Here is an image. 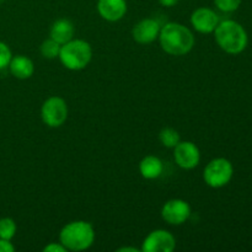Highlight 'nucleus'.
<instances>
[{
  "label": "nucleus",
  "instance_id": "nucleus-16",
  "mask_svg": "<svg viewBox=\"0 0 252 252\" xmlns=\"http://www.w3.org/2000/svg\"><path fill=\"white\" fill-rule=\"evenodd\" d=\"M159 139H160V143H161L164 147L172 148V149H174V148L181 142V138H180L179 132L171 127L162 128L159 133Z\"/></svg>",
  "mask_w": 252,
  "mask_h": 252
},
{
  "label": "nucleus",
  "instance_id": "nucleus-7",
  "mask_svg": "<svg viewBox=\"0 0 252 252\" xmlns=\"http://www.w3.org/2000/svg\"><path fill=\"white\" fill-rule=\"evenodd\" d=\"M176 248V239L170 231L157 229L147 235L142 244V252H172Z\"/></svg>",
  "mask_w": 252,
  "mask_h": 252
},
{
  "label": "nucleus",
  "instance_id": "nucleus-8",
  "mask_svg": "<svg viewBox=\"0 0 252 252\" xmlns=\"http://www.w3.org/2000/svg\"><path fill=\"white\" fill-rule=\"evenodd\" d=\"M191 206L184 199H170L162 206L161 218L170 225H182L191 217Z\"/></svg>",
  "mask_w": 252,
  "mask_h": 252
},
{
  "label": "nucleus",
  "instance_id": "nucleus-24",
  "mask_svg": "<svg viewBox=\"0 0 252 252\" xmlns=\"http://www.w3.org/2000/svg\"><path fill=\"white\" fill-rule=\"evenodd\" d=\"M139 251H142L140 250V249H137V248H121V249H118L117 250V252H139Z\"/></svg>",
  "mask_w": 252,
  "mask_h": 252
},
{
  "label": "nucleus",
  "instance_id": "nucleus-4",
  "mask_svg": "<svg viewBox=\"0 0 252 252\" xmlns=\"http://www.w3.org/2000/svg\"><path fill=\"white\" fill-rule=\"evenodd\" d=\"M58 58L64 68L74 71L83 70L91 62L93 48L89 42L73 38L66 43L62 44Z\"/></svg>",
  "mask_w": 252,
  "mask_h": 252
},
{
  "label": "nucleus",
  "instance_id": "nucleus-20",
  "mask_svg": "<svg viewBox=\"0 0 252 252\" xmlns=\"http://www.w3.org/2000/svg\"><path fill=\"white\" fill-rule=\"evenodd\" d=\"M11 58V49L9 48V46L6 43L0 41V70L9 66Z\"/></svg>",
  "mask_w": 252,
  "mask_h": 252
},
{
  "label": "nucleus",
  "instance_id": "nucleus-21",
  "mask_svg": "<svg viewBox=\"0 0 252 252\" xmlns=\"http://www.w3.org/2000/svg\"><path fill=\"white\" fill-rule=\"evenodd\" d=\"M65 248L61 243H51L43 248V252H66Z\"/></svg>",
  "mask_w": 252,
  "mask_h": 252
},
{
  "label": "nucleus",
  "instance_id": "nucleus-6",
  "mask_svg": "<svg viewBox=\"0 0 252 252\" xmlns=\"http://www.w3.org/2000/svg\"><path fill=\"white\" fill-rule=\"evenodd\" d=\"M41 118L48 127L58 128L64 125L68 118V105L59 96H51L41 107Z\"/></svg>",
  "mask_w": 252,
  "mask_h": 252
},
{
  "label": "nucleus",
  "instance_id": "nucleus-17",
  "mask_svg": "<svg viewBox=\"0 0 252 252\" xmlns=\"http://www.w3.org/2000/svg\"><path fill=\"white\" fill-rule=\"evenodd\" d=\"M39 51L43 58L46 59H56L58 58L59 51H61V44L57 43L54 39H52L49 37L48 39H44L42 42L41 47H39Z\"/></svg>",
  "mask_w": 252,
  "mask_h": 252
},
{
  "label": "nucleus",
  "instance_id": "nucleus-2",
  "mask_svg": "<svg viewBox=\"0 0 252 252\" xmlns=\"http://www.w3.org/2000/svg\"><path fill=\"white\" fill-rule=\"evenodd\" d=\"M95 241V229L89 221L74 220L65 224L59 233V243L68 251H85Z\"/></svg>",
  "mask_w": 252,
  "mask_h": 252
},
{
  "label": "nucleus",
  "instance_id": "nucleus-14",
  "mask_svg": "<svg viewBox=\"0 0 252 252\" xmlns=\"http://www.w3.org/2000/svg\"><path fill=\"white\" fill-rule=\"evenodd\" d=\"M10 73L17 79H29L34 73V64L29 57L26 56H16L12 57L9 64Z\"/></svg>",
  "mask_w": 252,
  "mask_h": 252
},
{
  "label": "nucleus",
  "instance_id": "nucleus-18",
  "mask_svg": "<svg viewBox=\"0 0 252 252\" xmlns=\"http://www.w3.org/2000/svg\"><path fill=\"white\" fill-rule=\"evenodd\" d=\"M17 230L16 223L11 218H1L0 219V239L5 240H11L15 236Z\"/></svg>",
  "mask_w": 252,
  "mask_h": 252
},
{
  "label": "nucleus",
  "instance_id": "nucleus-1",
  "mask_svg": "<svg viewBox=\"0 0 252 252\" xmlns=\"http://www.w3.org/2000/svg\"><path fill=\"white\" fill-rule=\"evenodd\" d=\"M159 42L162 51L170 56H185L193 49L196 39L189 27L179 22H167L160 29Z\"/></svg>",
  "mask_w": 252,
  "mask_h": 252
},
{
  "label": "nucleus",
  "instance_id": "nucleus-13",
  "mask_svg": "<svg viewBox=\"0 0 252 252\" xmlns=\"http://www.w3.org/2000/svg\"><path fill=\"white\" fill-rule=\"evenodd\" d=\"M74 34H75V27L68 19H58L54 21L49 32V37L61 46L73 39Z\"/></svg>",
  "mask_w": 252,
  "mask_h": 252
},
{
  "label": "nucleus",
  "instance_id": "nucleus-9",
  "mask_svg": "<svg viewBox=\"0 0 252 252\" xmlns=\"http://www.w3.org/2000/svg\"><path fill=\"white\" fill-rule=\"evenodd\" d=\"M174 159L181 169L191 170L199 164L201 153L194 143L185 140L174 148Z\"/></svg>",
  "mask_w": 252,
  "mask_h": 252
},
{
  "label": "nucleus",
  "instance_id": "nucleus-19",
  "mask_svg": "<svg viewBox=\"0 0 252 252\" xmlns=\"http://www.w3.org/2000/svg\"><path fill=\"white\" fill-rule=\"evenodd\" d=\"M243 0H214V4L220 11L233 12L239 9Z\"/></svg>",
  "mask_w": 252,
  "mask_h": 252
},
{
  "label": "nucleus",
  "instance_id": "nucleus-12",
  "mask_svg": "<svg viewBox=\"0 0 252 252\" xmlns=\"http://www.w3.org/2000/svg\"><path fill=\"white\" fill-rule=\"evenodd\" d=\"M97 11L106 21H120L127 12V1L126 0H98Z\"/></svg>",
  "mask_w": 252,
  "mask_h": 252
},
{
  "label": "nucleus",
  "instance_id": "nucleus-11",
  "mask_svg": "<svg viewBox=\"0 0 252 252\" xmlns=\"http://www.w3.org/2000/svg\"><path fill=\"white\" fill-rule=\"evenodd\" d=\"M160 29L161 26L155 19L140 20L132 30L133 39L140 44L153 43L159 37Z\"/></svg>",
  "mask_w": 252,
  "mask_h": 252
},
{
  "label": "nucleus",
  "instance_id": "nucleus-15",
  "mask_svg": "<svg viewBox=\"0 0 252 252\" xmlns=\"http://www.w3.org/2000/svg\"><path fill=\"white\" fill-rule=\"evenodd\" d=\"M164 164L155 155H148L139 162V172L145 180H155L161 176Z\"/></svg>",
  "mask_w": 252,
  "mask_h": 252
},
{
  "label": "nucleus",
  "instance_id": "nucleus-10",
  "mask_svg": "<svg viewBox=\"0 0 252 252\" xmlns=\"http://www.w3.org/2000/svg\"><path fill=\"white\" fill-rule=\"evenodd\" d=\"M189 21L193 29L199 33H212L220 22L218 14L209 7H198L194 10Z\"/></svg>",
  "mask_w": 252,
  "mask_h": 252
},
{
  "label": "nucleus",
  "instance_id": "nucleus-5",
  "mask_svg": "<svg viewBox=\"0 0 252 252\" xmlns=\"http://www.w3.org/2000/svg\"><path fill=\"white\" fill-rule=\"evenodd\" d=\"M234 175L233 164L225 158H217L204 167V182L212 189H221L231 181Z\"/></svg>",
  "mask_w": 252,
  "mask_h": 252
},
{
  "label": "nucleus",
  "instance_id": "nucleus-22",
  "mask_svg": "<svg viewBox=\"0 0 252 252\" xmlns=\"http://www.w3.org/2000/svg\"><path fill=\"white\" fill-rule=\"evenodd\" d=\"M15 246L10 243V240L0 239V252H14Z\"/></svg>",
  "mask_w": 252,
  "mask_h": 252
},
{
  "label": "nucleus",
  "instance_id": "nucleus-3",
  "mask_svg": "<svg viewBox=\"0 0 252 252\" xmlns=\"http://www.w3.org/2000/svg\"><path fill=\"white\" fill-rule=\"evenodd\" d=\"M217 44L228 54H239L245 51L249 37L245 29L234 20L220 21L214 30Z\"/></svg>",
  "mask_w": 252,
  "mask_h": 252
},
{
  "label": "nucleus",
  "instance_id": "nucleus-23",
  "mask_svg": "<svg viewBox=\"0 0 252 252\" xmlns=\"http://www.w3.org/2000/svg\"><path fill=\"white\" fill-rule=\"evenodd\" d=\"M160 5L165 7H172L175 5H177L180 2V0H159Z\"/></svg>",
  "mask_w": 252,
  "mask_h": 252
}]
</instances>
